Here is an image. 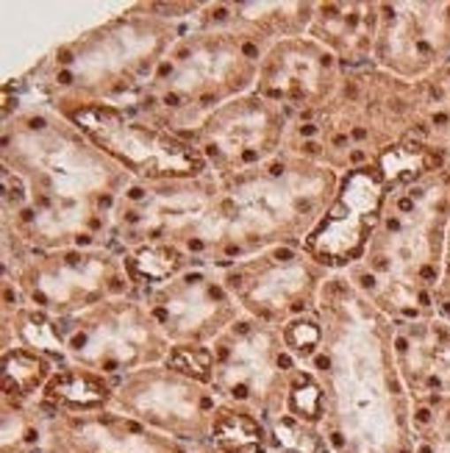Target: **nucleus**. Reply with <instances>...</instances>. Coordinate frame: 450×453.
<instances>
[{
	"mask_svg": "<svg viewBox=\"0 0 450 453\" xmlns=\"http://www.w3.org/2000/svg\"><path fill=\"white\" fill-rule=\"evenodd\" d=\"M209 353H203V350H194L192 357H189V350H179L175 353V359H172V367H179V370H184V372H194L198 379H206L209 376Z\"/></svg>",
	"mask_w": 450,
	"mask_h": 453,
	"instance_id": "5",
	"label": "nucleus"
},
{
	"mask_svg": "<svg viewBox=\"0 0 450 453\" xmlns=\"http://www.w3.org/2000/svg\"><path fill=\"white\" fill-rule=\"evenodd\" d=\"M39 362L28 353H14V357L6 359V370H4V384H6V392L9 395H23L28 392L36 379H39Z\"/></svg>",
	"mask_w": 450,
	"mask_h": 453,
	"instance_id": "3",
	"label": "nucleus"
},
{
	"mask_svg": "<svg viewBox=\"0 0 450 453\" xmlns=\"http://www.w3.org/2000/svg\"><path fill=\"white\" fill-rule=\"evenodd\" d=\"M292 406L295 411H301L303 418H317L320 411V392L315 384H303L295 389V395H292Z\"/></svg>",
	"mask_w": 450,
	"mask_h": 453,
	"instance_id": "4",
	"label": "nucleus"
},
{
	"mask_svg": "<svg viewBox=\"0 0 450 453\" xmlns=\"http://www.w3.org/2000/svg\"><path fill=\"white\" fill-rule=\"evenodd\" d=\"M214 437L228 453H259L262 450V428L253 423L248 415H225L214 423Z\"/></svg>",
	"mask_w": 450,
	"mask_h": 453,
	"instance_id": "2",
	"label": "nucleus"
},
{
	"mask_svg": "<svg viewBox=\"0 0 450 453\" xmlns=\"http://www.w3.org/2000/svg\"><path fill=\"white\" fill-rule=\"evenodd\" d=\"M48 398L70 406H97L106 401V387L87 372H62L48 384Z\"/></svg>",
	"mask_w": 450,
	"mask_h": 453,
	"instance_id": "1",
	"label": "nucleus"
}]
</instances>
